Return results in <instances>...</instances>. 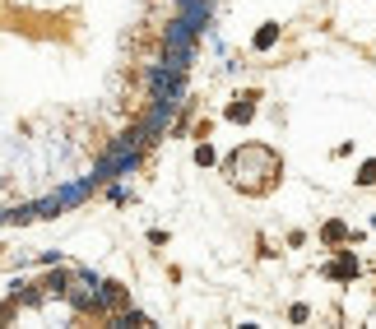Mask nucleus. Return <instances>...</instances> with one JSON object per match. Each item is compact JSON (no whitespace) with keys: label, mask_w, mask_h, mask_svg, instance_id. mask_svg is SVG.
Returning <instances> with one entry per match:
<instances>
[{"label":"nucleus","mask_w":376,"mask_h":329,"mask_svg":"<svg viewBox=\"0 0 376 329\" xmlns=\"http://www.w3.org/2000/svg\"><path fill=\"white\" fill-rule=\"evenodd\" d=\"M228 176H233L237 186H247V190H265L269 181L279 176V162H274L269 149L251 144V149H242V153L228 158Z\"/></svg>","instance_id":"f257e3e1"},{"label":"nucleus","mask_w":376,"mask_h":329,"mask_svg":"<svg viewBox=\"0 0 376 329\" xmlns=\"http://www.w3.org/2000/svg\"><path fill=\"white\" fill-rule=\"evenodd\" d=\"M149 88H154V97H186V70H177V65H154L149 70Z\"/></svg>","instance_id":"f03ea898"},{"label":"nucleus","mask_w":376,"mask_h":329,"mask_svg":"<svg viewBox=\"0 0 376 329\" xmlns=\"http://www.w3.org/2000/svg\"><path fill=\"white\" fill-rule=\"evenodd\" d=\"M125 306H130V297H125V288H121V283H98L89 315H102V320H111V315L125 311Z\"/></svg>","instance_id":"7ed1b4c3"},{"label":"nucleus","mask_w":376,"mask_h":329,"mask_svg":"<svg viewBox=\"0 0 376 329\" xmlns=\"http://www.w3.org/2000/svg\"><path fill=\"white\" fill-rule=\"evenodd\" d=\"M200 32H204V28H195L190 19H181V15H177L172 24L163 28V42H168L172 51H195V37H200Z\"/></svg>","instance_id":"20e7f679"},{"label":"nucleus","mask_w":376,"mask_h":329,"mask_svg":"<svg viewBox=\"0 0 376 329\" xmlns=\"http://www.w3.org/2000/svg\"><path fill=\"white\" fill-rule=\"evenodd\" d=\"M177 15L190 19L195 28H204L209 24V0H177Z\"/></svg>","instance_id":"39448f33"},{"label":"nucleus","mask_w":376,"mask_h":329,"mask_svg":"<svg viewBox=\"0 0 376 329\" xmlns=\"http://www.w3.org/2000/svg\"><path fill=\"white\" fill-rule=\"evenodd\" d=\"M330 274H334V279H353V274H358V260H353V255H339V260L330 265Z\"/></svg>","instance_id":"423d86ee"},{"label":"nucleus","mask_w":376,"mask_h":329,"mask_svg":"<svg viewBox=\"0 0 376 329\" xmlns=\"http://www.w3.org/2000/svg\"><path fill=\"white\" fill-rule=\"evenodd\" d=\"M251 111H256V107H251V97H237L233 107H228V116H233V121H251Z\"/></svg>","instance_id":"0eeeda50"},{"label":"nucleus","mask_w":376,"mask_h":329,"mask_svg":"<svg viewBox=\"0 0 376 329\" xmlns=\"http://www.w3.org/2000/svg\"><path fill=\"white\" fill-rule=\"evenodd\" d=\"M56 214H61V200H42L33 209V218H56Z\"/></svg>","instance_id":"6e6552de"},{"label":"nucleus","mask_w":376,"mask_h":329,"mask_svg":"<svg viewBox=\"0 0 376 329\" xmlns=\"http://www.w3.org/2000/svg\"><path fill=\"white\" fill-rule=\"evenodd\" d=\"M274 37H279V28H274V24H265V28L256 32V47H274Z\"/></svg>","instance_id":"1a4fd4ad"},{"label":"nucleus","mask_w":376,"mask_h":329,"mask_svg":"<svg viewBox=\"0 0 376 329\" xmlns=\"http://www.w3.org/2000/svg\"><path fill=\"white\" fill-rule=\"evenodd\" d=\"M195 162H200V167H209V162H214V149H209V144H200V149H195Z\"/></svg>","instance_id":"9d476101"},{"label":"nucleus","mask_w":376,"mask_h":329,"mask_svg":"<svg viewBox=\"0 0 376 329\" xmlns=\"http://www.w3.org/2000/svg\"><path fill=\"white\" fill-rule=\"evenodd\" d=\"M362 186H376V162H362V176H358Z\"/></svg>","instance_id":"9b49d317"},{"label":"nucleus","mask_w":376,"mask_h":329,"mask_svg":"<svg viewBox=\"0 0 376 329\" xmlns=\"http://www.w3.org/2000/svg\"><path fill=\"white\" fill-rule=\"evenodd\" d=\"M325 241H344V223H330V227H325Z\"/></svg>","instance_id":"f8f14e48"}]
</instances>
